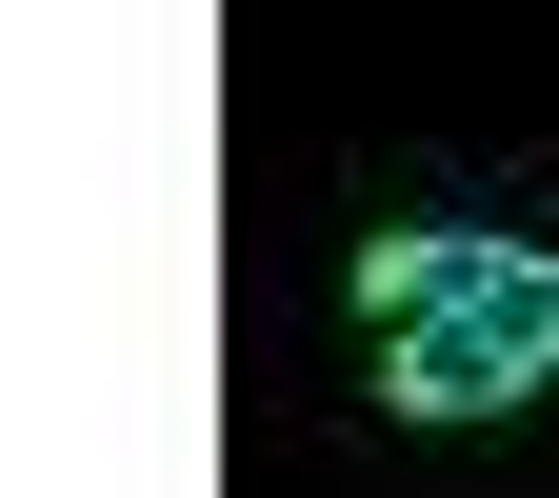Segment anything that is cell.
I'll use <instances>...</instances> for the list:
<instances>
[{
	"instance_id": "6da1fadb",
	"label": "cell",
	"mask_w": 559,
	"mask_h": 498,
	"mask_svg": "<svg viewBox=\"0 0 559 498\" xmlns=\"http://www.w3.org/2000/svg\"><path fill=\"white\" fill-rule=\"evenodd\" d=\"M539 379H559V259H539V240L479 259L460 319L380 339V399H400V418H500V399H539Z\"/></svg>"
},
{
	"instance_id": "7a4b0ae2",
	"label": "cell",
	"mask_w": 559,
	"mask_h": 498,
	"mask_svg": "<svg viewBox=\"0 0 559 498\" xmlns=\"http://www.w3.org/2000/svg\"><path fill=\"white\" fill-rule=\"evenodd\" d=\"M479 259H500L479 220H400V240L360 259V319H380V339H419V319H460V300H479Z\"/></svg>"
}]
</instances>
